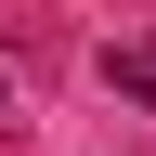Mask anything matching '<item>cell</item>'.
<instances>
[{
    "label": "cell",
    "mask_w": 156,
    "mask_h": 156,
    "mask_svg": "<svg viewBox=\"0 0 156 156\" xmlns=\"http://www.w3.org/2000/svg\"><path fill=\"white\" fill-rule=\"evenodd\" d=\"M104 91L156 117V39H104Z\"/></svg>",
    "instance_id": "1"
}]
</instances>
